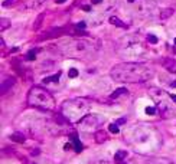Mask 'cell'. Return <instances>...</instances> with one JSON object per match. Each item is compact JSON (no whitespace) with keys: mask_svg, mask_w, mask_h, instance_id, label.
Listing matches in <instances>:
<instances>
[{"mask_svg":"<svg viewBox=\"0 0 176 164\" xmlns=\"http://www.w3.org/2000/svg\"><path fill=\"white\" fill-rule=\"evenodd\" d=\"M59 78H61V72H58V74H56V75H55V76H49V78H45V83H49V82H56L58 81V79H59Z\"/></svg>","mask_w":176,"mask_h":164,"instance_id":"d6986e66","label":"cell"},{"mask_svg":"<svg viewBox=\"0 0 176 164\" xmlns=\"http://www.w3.org/2000/svg\"><path fill=\"white\" fill-rule=\"evenodd\" d=\"M38 52H39V49L38 48H35V49L29 50L28 52V55H26V59L28 61H33V59H36V55H38Z\"/></svg>","mask_w":176,"mask_h":164,"instance_id":"2e32d148","label":"cell"},{"mask_svg":"<svg viewBox=\"0 0 176 164\" xmlns=\"http://www.w3.org/2000/svg\"><path fill=\"white\" fill-rule=\"evenodd\" d=\"M85 26H87V25H85V22H79L78 25H75V28H77L78 30H79V29H85Z\"/></svg>","mask_w":176,"mask_h":164,"instance_id":"484cf974","label":"cell"},{"mask_svg":"<svg viewBox=\"0 0 176 164\" xmlns=\"http://www.w3.org/2000/svg\"><path fill=\"white\" fill-rule=\"evenodd\" d=\"M59 50L62 55L68 58L88 61L94 58V55L98 50V46L94 40H89V39H74V40L59 45Z\"/></svg>","mask_w":176,"mask_h":164,"instance_id":"7a4b0ae2","label":"cell"},{"mask_svg":"<svg viewBox=\"0 0 176 164\" xmlns=\"http://www.w3.org/2000/svg\"><path fill=\"white\" fill-rule=\"evenodd\" d=\"M12 4H15V0H4V1L1 3L3 7H9V6H12Z\"/></svg>","mask_w":176,"mask_h":164,"instance_id":"603a6c76","label":"cell"},{"mask_svg":"<svg viewBox=\"0 0 176 164\" xmlns=\"http://www.w3.org/2000/svg\"><path fill=\"white\" fill-rule=\"evenodd\" d=\"M146 164H173L169 158H165V157H153V158H149Z\"/></svg>","mask_w":176,"mask_h":164,"instance_id":"52a82bcc","label":"cell"},{"mask_svg":"<svg viewBox=\"0 0 176 164\" xmlns=\"http://www.w3.org/2000/svg\"><path fill=\"white\" fill-rule=\"evenodd\" d=\"M127 1H128V3H133V1H134V0H127Z\"/></svg>","mask_w":176,"mask_h":164,"instance_id":"4dcf8cb0","label":"cell"},{"mask_svg":"<svg viewBox=\"0 0 176 164\" xmlns=\"http://www.w3.org/2000/svg\"><path fill=\"white\" fill-rule=\"evenodd\" d=\"M68 75H70V78H75V76H78V71H77L75 68H71Z\"/></svg>","mask_w":176,"mask_h":164,"instance_id":"7402d4cb","label":"cell"},{"mask_svg":"<svg viewBox=\"0 0 176 164\" xmlns=\"http://www.w3.org/2000/svg\"><path fill=\"white\" fill-rule=\"evenodd\" d=\"M170 98H172V101H173V102H176V95H173V94H172V95H170Z\"/></svg>","mask_w":176,"mask_h":164,"instance_id":"f1b7e54d","label":"cell"},{"mask_svg":"<svg viewBox=\"0 0 176 164\" xmlns=\"http://www.w3.org/2000/svg\"><path fill=\"white\" fill-rule=\"evenodd\" d=\"M0 23H1V30H6V29L10 28V20L6 19V17H3V19L0 20Z\"/></svg>","mask_w":176,"mask_h":164,"instance_id":"ac0fdd59","label":"cell"},{"mask_svg":"<svg viewBox=\"0 0 176 164\" xmlns=\"http://www.w3.org/2000/svg\"><path fill=\"white\" fill-rule=\"evenodd\" d=\"M71 143L74 144V150L77 151V153H79L81 150H82V144H81V141L78 140V137H77V134L74 132V134H71Z\"/></svg>","mask_w":176,"mask_h":164,"instance_id":"9c48e42d","label":"cell"},{"mask_svg":"<svg viewBox=\"0 0 176 164\" xmlns=\"http://www.w3.org/2000/svg\"><path fill=\"white\" fill-rule=\"evenodd\" d=\"M94 137H95V143H98V144H103L104 141H107V132L103 131V130L95 131Z\"/></svg>","mask_w":176,"mask_h":164,"instance_id":"30bf717a","label":"cell"},{"mask_svg":"<svg viewBox=\"0 0 176 164\" xmlns=\"http://www.w3.org/2000/svg\"><path fill=\"white\" fill-rule=\"evenodd\" d=\"M10 138H12V141H15V143H19V144H23L25 143V135L23 134H20V132H13L12 135H10Z\"/></svg>","mask_w":176,"mask_h":164,"instance_id":"7c38bea8","label":"cell"},{"mask_svg":"<svg viewBox=\"0 0 176 164\" xmlns=\"http://www.w3.org/2000/svg\"><path fill=\"white\" fill-rule=\"evenodd\" d=\"M127 157V151H123V150H120L119 153H116V156H114V161L117 164H126L124 163V158Z\"/></svg>","mask_w":176,"mask_h":164,"instance_id":"8fae6325","label":"cell"},{"mask_svg":"<svg viewBox=\"0 0 176 164\" xmlns=\"http://www.w3.org/2000/svg\"><path fill=\"white\" fill-rule=\"evenodd\" d=\"M65 1H67V0H55V3H58V4H59V3H65Z\"/></svg>","mask_w":176,"mask_h":164,"instance_id":"83f0119b","label":"cell"},{"mask_svg":"<svg viewBox=\"0 0 176 164\" xmlns=\"http://www.w3.org/2000/svg\"><path fill=\"white\" fill-rule=\"evenodd\" d=\"M127 89L126 88H119V89H116L111 95H110V98L111 99H116V98H119V97H121V95H127Z\"/></svg>","mask_w":176,"mask_h":164,"instance_id":"4fadbf2b","label":"cell"},{"mask_svg":"<svg viewBox=\"0 0 176 164\" xmlns=\"http://www.w3.org/2000/svg\"><path fill=\"white\" fill-rule=\"evenodd\" d=\"M108 130H110V132H113V134H119V127H117L116 124H110V125H108Z\"/></svg>","mask_w":176,"mask_h":164,"instance_id":"ffe728a7","label":"cell"},{"mask_svg":"<svg viewBox=\"0 0 176 164\" xmlns=\"http://www.w3.org/2000/svg\"><path fill=\"white\" fill-rule=\"evenodd\" d=\"M91 1H92V4H100L103 0H91Z\"/></svg>","mask_w":176,"mask_h":164,"instance_id":"4316f807","label":"cell"},{"mask_svg":"<svg viewBox=\"0 0 176 164\" xmlns=\"http://www.w3.org/2000/svg\"><path fill=\"white\" fill-rule=\"evenodd\" d=\"M42 3H45V0H35L33 4H31V7H39Z\"/></svg>","mask_w":176,"mask_h":164,"instance_id":"cb8c5ba5","label":"cell"},{"mask_svg":"<svg viewBox=\"0 0 176 164\" xmlns=\"http://www.w3.org/2000/svg\"><path fill=\"white\" fill-rule=\"evenodd\" d=\"M103 122H104V119H103L98 114H87L78 124H79L81 130H84V131H87V132L94 131L95 132V128L100 127Z\"/></svg>","mask_w":176,"mask_h":164,"instance_id":"5b68a950","label":"cell"},{"mask_svg":"<svg viewBox=\"0 0 176 164\" xmlns=\"http://www.w3.org/2000/svg\"><path fill=\"white\" fill-rule=\"evenodd\" d=\"M173 15V9H165V10H162V13H160V19H167V17H170Z\"/></svg>","mask_w":176,"mask_h":164,"instance_id":"9a60e30c","label":"cell"},{"mask_svg":"<svg viewBox=\"0 0 176 164\" xmlns=\"http://www.w3.org/2000/svg\"><path fill=\"white\" fill-rule=\"evenodd\" d=\"M28 104L31 107H35L39 110H53L55 108V99L52 94L42 88V86H33L31 88L29 94H28Z\"/></svg>","mask_w":176,"mask_h":164,"instance_id":"277c9868","label":"cell"},{"mask_svg":"<svg viewBox=\"0 0 176 164\" xmlns=\"http://www.w3.org/2000/svg\"><path fill=\"white\" fill-rule=\"evenodd\" d=\"M110 23H113L114 26H120V28H127V25H124L123 22L119 19V17H116V16H111L110 17Z\"/></svg>","mask_w":176,"mask_h":164,"instance_id":"5bb4252c","label":"cell"},{"mask_svg":"<svg viewBox=\"0 0 176 164\" xmlns=\"http://www.w3.org/2000/svg\"><path fill=\"white\" fill-rule=\"evenodd\" d=\"M170 85H172V86H176V82H172Z\"/></svg>","mask_w":176,"mask_h":164,"instance_id":"f546056e","label":"cell"},{"mask_svg":"<svg viewBox=\"0 0 176 164\" xmlns=\"http://www.w3.org/2000/svg\"><path fill=\"white\" fill-rule=\"evenodd\" d=\"M155 76V71L140 62H121L111 69V78L117 82L137 83L146 82Z\"/></svg>","mask_w":176,"mask_h":164,"instance_id":"6da1fadb","label":"cell"},{"mask_svg":"<svg viewBox=\"0 0 176 164\" xmlns=\"http://www.w3.org/2000/svg\"><path fill=\"white\" fill-rule=\"evenodd\" d=\"M15 85V79L13 78H7L6 81H3V83H1V94H7L9 92V89L12 88Z\"/></svg>","mask_w":176,"mask_h":164,"instance_id":"ba28073f","label":"cell"},{"mask_svg":"<svg viewBox=\"0 0 176 164\" xmlns=\"http://www.w3.org/2000/svg\"><path fill=\"white\" fill-rule=\"evenodd\" d=\"M89 101L85 98L67 99L61 105V115H64L70 122H79L89 111Z\"/></svg>","mask_w":176,"mask_h":164,"instance_id":"3957f363","label":"cell"},{"mask_svg":"<svg viewBox=\"0 0 176 164\" xmlns=\"http://www.w3.org/2000/svg\"><path fill=\"white\" fill-rule=\"evenodd\" d=\"M146 112H147V114H155V112H156V108H155V107H147V108H146Z\"/></svg>","mask_w":176,"mask_h":164,"instance_id":"d4e9b609","label":"cell"},{"mask_svg":"<svg viewBox=\"0 0 176 164\" xmlns=\"http://www.w3.org/2000/svg\"><path fill=\"white\" fill-rule=\"evenodd\" d=\"M163 66H165V69H167L169 72L176 74V61L173 58H166V59L163 61Z\"/></svg>","mask_w":176,"mask_h":164,"instance_id":"8992f818","label":"cell"},{"mask_svg":"<svg viewBox=\"0 0 176 164\" xmlns=\"http://www.w3.org/2000/svg\"><path fill=\"white\" fill-rule=\"evenodd\" d=\"M43 17H45V13H40L39 16L36 17V20H35V25H33V29H39L40 28V25H42V20H43Z\"/></svg>","mask_w":176,"mask_h":164,"instance_id":"e0dca14e","label":"cell"},{"mask_svg":"<svg viewBox=\"0 0 176 164\" xmlns=\"http://www.w3.org/2000/svg\"><path fill=\"white\" fill-rule=\"evenodd\" d=\"M147 40H149V43H158V36H155V35H147Z\"/></svg>","mask_w":176,"mask_h":164,"instance_id":"44dd1931","label":"cell"},{"mask_svg":"<svg viewBox=\"0 0 176 164\" xmlns=\"http://www.w3.org/2000/svg\"><path fill=\"white\" fill-rule=\"evenodd\" d=\"M175 45H176V39H175Z\"/></svg>","mask_w":176,"mask_h":164,"instance_id":"1f68e13d","label":"cell"}]
</instances>
